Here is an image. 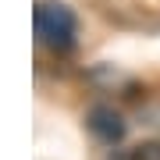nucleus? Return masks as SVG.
I'll use <instances>...</instances> for the list:
<instances>
[{"mask_svg":"<svg viewBox=\"0 0 160 160\" xmlns=\"http://www.w3.org/2000/svg\"><path fill=\"white\" fill-rule=\"evenodd\" d=\"M36 32L43 36L50 46H71V36H75V18L68 7L61 4H39L36 11Z\"/></svg>","mask_w":160,"mask_h":160,"instance_id":"nucleus-1","label":"nucleus"},{"mask_svg":"<svg viewBox=\"0 0 160 160\" xmlns=\"http://www.w3.org/2000/svg\"><path fill=\"white\" fill-rule=\"evenodd\" d=\"M92 132H100L107 142H114V139H121V125L114 114H107V110H96L92 114Z\"/></svg>","mask_w":160,"mask_h":160,"instance_id":"nucleus-2","label":"nucleus"},{"mask_svg":"<svg viewBox=\"0 0 160 160\" xmlns=\"http://www.w3.org/2000/svg\"><path fill=\"white\" fill-rule=\"evenodd\" d=\"M135 160H160V146H142L135 153Z\"/></svg>","mask_w":160,"mask_h":160,"instance_id":"nucleus-3","label":"nucleus"}]
</instances>
